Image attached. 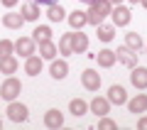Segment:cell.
I'll return each instance as SVG.
<instances>
[{
  "label": "cell",
  "mask_w": 147,
  "mask_h": 130,
  "mask_svg": "<svg viewBox=\"0 0 147 130\" xmlns=\"http://www.w3.org/2000/svg\"><path fill=\"white\" fill-rule=\"evenodd\" d=\"M110 10H113V5H110L108 0H93V3H88V10H86V15H88V25L98 27L100 22L110 15Z\"/></svg>",
  "instance_id": "1"
},
{
  "label": "cell",
  "mask_w": 147,
  "mask_h": 130,
  "mask_svg": "<svg viewBox=\"0 0 147 130\" xmlns=\"http://www.w3.org/2000/svg\"><path fill=\"white\" fill-rule=\"evenodd\" d=\"M20 91H22L20 79L7 76L5 81H3V86H0V98H5V101H15L17 96H20Z\"/></svg>",
  "instance_id": "2"
},
{
  "label": "cell",
  "mask_w": 147,
  "mask_h": 130,
  "mask_svg": "<svg viewBox=\"0 0 147 130\" xmlns=\"http://www.w3.org/2000/svg\"><path fill=\"white\" fill-rule=\"evenodd\" d=\"M110 17H113V25H115V27H125V25H130V20H132L130 10H127L125 5H113Z\"/></svg>",
  "instance_id": "3"
},
{
  "label": "cell",
  "mask_w": 147,
  "mask_h": 130,
  "mask_svg": "<svg viewBox=\"0 0 147 130\" xmlns=\"http://www.w3.org/2000/svg\"><path fill=\"white\" fill-rule=\"evenodd\" d=\"M81 83H84L86 91H98L100 89V74L96 71V69H86V71L81 74Z\"/></svg>",
  "instance_id": "4"
},
{
  "label": "cell",
  "mask_w": 147,
  "mask_h": 130,
  "mask_svg": "<svg viewBox=\"0 0 147 130\" xmlns=\"http://www.w3.org/2000/svg\"><path fill=\"white\" fill-rule=\"evenodd\" d=\"M7 115H10V120H12V123H22V120H27L30 110H27V106H25V103L10 101V106H7Z\"/></svg>",
  "instance_id": "5"
},
{
  "label": "cell",
  "mask_w": 147,
  "mask_h": 130,
  "mask_svg": "<svg viewBox=\"0 0 147 130\" xmlns=\"http://www.w3.org/2000/svg\"><path fill=\"white\" fill-rule=\"evenodd\" d=\"M34 49H37V42L32 39V37H20V39L15 42V52L20 54V57H32L34 54Z\"/></svg>",
  "instance_id": "6"
},
{
  "label": "cell",
  "mask_w": 147,
  "mask_h": 130,
  "mask_svg": "<svg viewBox=\"0 0 147 130\" xmlns=\"http://www.w3.org/2000/svg\"><path fill=\"white\" fill-rule=\"evenodd\" d=\"M115 59L120 64H125V66H137V52L135 49H130V47H118V52H115Z\"/></svg>",
  "instance_id": "7"
},
{
  "label": "cell",
  "mask_w": 147,
  "mask_h": 130,
  "mask_svg": "<svg viewBox=\"0 0 147 130\" xmlns=\"http://www.w3.org/2000/svg\"><path fill=\"white\" fill-rule=\"evenodd\" d=\"M86 49H88V37H86L81 30L71 32V52L74 54H84Z\"/></svg>",
  "instance_id": "8"
},
{
  "label": "cell",
  "mask_w": 147,
  "mask_h": 130,
  "mask_svg": "<svg viewBox=\"0 0 147 130\" xmlns=\"http://www.w3.org/2000/svg\"><path fill=\"white\" fill-rule=\"evenodd\" d=\"M108 101H110V103H115V106L127 103V93H125V89H123L120 83H113V86L108 89Z\"/></svg>",
  "instance_id": "9"
},
{
  "label": "cell",
  "mask_w": 147,
  "mask_h": 130,
  "mask_svg": "<svg viewBox=\"0 0 147 130\" xmlns=\"http://www.w3.org/2000/svg\"><path fill=\"white\" fill-rule=\"evenodd\" d=\"M130 81L135 89H147V69L145 66H132V74H130Z\"/></svg>",
  "instance_id": "10"
},
{
  "label": "cell",
  "mask_w": 147,
  "mask_h": 130,
  "mask_svg": "<svg viewBox=\"0 0 147 130\" xmlns=\"http://www.w3.org/2000/svg\"><path fill=\"white\" fill-rule=\"evenodd\" d=\"M49 74H52V79L61 81V79H66V74H69V64L64 62V59H52V66H49Z\"/></svg>",
  "instance_id": "11"
},
{
  "label": "cell",
  "mask_w": 147,
  "mask_h": 130,
  "mask_svg": "<svg viewBox=\"0 0 147 130\" xmlns=\"http://www.w3.org/2000/svg\"><path fill=\"white\" fill-rule=\"evenodd\" d=\"M44 125L47 128H61L64 125V115L59 108H49L47 113H44Z\"/></svg>",
  "instance_id": "12"
},
{
  "label": "cell",
  "mask_w": 147,
  "mask_h": 130,
  "mask_svg": "<svg viewBox=\"0 0 147 130\" xmlns=\"http://www.w3.org/2000/svg\"><path fill=\"white\" fill-rule=\"evenodd\" d=\"M88 108L100 118V115H108V113H110V101H108V98H100V96H96V98L88 103Z\"/></svg>",
  "instance_id": "13"
},
{
  "label": "cell",
  "mask_w": 147,
  "mask_h": 130,
  "mask_svg": "<svg viewBox=\"0 0 147 130\" xmlns=\"http://www.w3.org/2000/svg\"><path fill=\"white\" fill-rule=\"evenodd\" d=\"M66 20H69V25H71V30H81V27L88 25V15H86L84 10H74Z\"/></svg>",
  "instance_id": "14"
},
{
  "label": "cell",
  "mask_w": 147,
  "mask_h": 130,
  "mask_svg": "<svg viewBox=\"0 0 147 130\" xmlns=\"http://www.w3.org/2000/svg\"><path fill=\"white\" fill-rule=\"evenodd\" d=\"M57 54H59V47L54 44L52 39H47V42H39V57L42 59H57Z\"/></svg>",
  "instance_id": "15"
},
{
  "label": "cell",
  "mask_w": 147,
  "mask_h": 130,
  "mask_svg": "<svg viewBox=\"0 0 147 130\" xmlns=\"http://www.w3.org/2000/svg\"><path fill=\"white\" fill-rule=\"evenodd\" d=\"M3 25L7 27V30H20L22 25H25V17H22V12L17 15V12H5L3 15Z\"/></svg>",
  "instance_id": "16"
},
{
  "label": "cell",
  "mask_w": 147,
  "mask_h": 130,
  "mask_svg": "<svg viewBox=\"0 0 147 130\" xmlns=\"http://www.w3.org/2000/svg\"><path fill=\"white\" fill-rule=\"evenodd\" d=\"M127 108H130V113H145L147 110V93H137L135 98H130Z\"/></svg>",
  "instance_id": "17"
},
{
  "label": "cell",
  "mask_w": 147,
  "mask_h": 130,
  "mask_svg": "<svg viewBox=\"0 0 147 130\" xmlns=\"http://www.w3.org/2000/svg\"><path fill=\"white\" fill-rule=\"evenodd\" d=\"M96 59H98V66H103V69H110L113 64L118 62V59H115V52H113V49H100V52L96 54Z\"/></svg>",
  "instance_id": "18"
},
{
  "label": "cell",
  "mask_w": 147,
  "mask_h": 130,
  "mask_svg": "<svg viewBox=\"0 0 147 130\" xmlns=\"http://www.w3.org/2000/svg\"><path fill=\"white\" fill-rule=\"evenodd\" d=\"M22 17H25V22H34L37 17H39V5H37L34 0H30V3H25L22 5Z\"/></svg>",
  "instance_id": "19"
},
{
  "label": "cell",
  "mask_w": 147,
  "mask_h": 130,
  "mask_svg": "<svg viewBox=\"0 0 147 130\" xmlns=\"http://www.w3.org/2000/svg\"><path fill=\"white\" fill-rule=\"evenodd\" d=\"M25 71L30 74V76H37V74L42 71V57H37V54L27 57V62H25Z\"/></svg>",
  "instance_id": "20"
},
{
  "label": "cell",
  "mask_w": 147,
  "mask_h": 130,
  "mask_svg": "<svg viewBox=\"0 0 147 130\" xmlns=\"http://www.w3.org/2000/svg\"><path fill=\"white\" fill-rule=\"evenodd\" d=\"M17 66H20V64H17V59L12 57H3L0 59V74H7V76H10V74H15L17 71Z\"/></svg>",
  "instance_id": "21"
},
{
  "label": "cell",
  "mask_w": 147,
  "mask_h": 130,
  "mask_svg": "<svg viewBox=\"0 0 147 130\" xmlns=\"http://www.w3.org/2000/svg\"><path fill=\"white\" fill-rule=\"evenodd\" d=\"M47 17H49V22H61L64 17H66V12H64L61 5H57V3H49V7H47Z\"/></svg>",
  "instance_id": "22"
},
{
  "label": "cell",
  "mask_w": 147,
  "mask_h": 130,
  "mask_svg": "<svg viewBox=\"0 0 147 130\" xmlns=\"http://www.w3.org/2000/svg\"><path fill=\"white\" fill-rule=\"evenodd\" d=\"M32 39L39 44V42H47V39H52V27L49 25H39V27H34V32H32Z\"/></svg>",
  "instance_id": "23"
},
{
  "label": "cell",
  "mask_w": 147,
  "mask_h": 130,
  "mask_svg": "<svg viewBox=\"0 0 147 130\" xmlns=\"http://www.w3.org/2000/svg\"><path fill=\"white\" fill-rule=\"evenodd\" d=\"M125 47L135 49V52H140L142 47H145V42H142V37L137 35V32H127L125 35Z\"/></svg>",
  "instance_id": "24"
},
{
  "label": "cell",
  "mask_w": 147,
  "mask_h": 130,
  "mask_svg": "<svg viewBox=\"0 0 147 130\" xmlns=\"http://www.w3.org/2000/svg\"><path fill=\"white\" fill-rule=\"evenodd\" d=\"M113 37H115V25H103L100 22L98 25V39L100 42H113Z\"/></svg>",
  "instance_id": "25"
},
{
  "label": "cell",
  "mask_w": 147,
  "mask_h": 130,
  "mask_svg": "<svg viewBox=\"0 0 147 130\" xmlns=\"http://www.w3.org/2000/svg\"><path fill=\"white\" fill-rule=\"evenodd\" d=\"M69 110H71L76 118H79V115H86V113H88V103L81 101V98H74L71 103H69Z\"/></svg>",
  "instance_id": "26"
},
{
  "label": "cell",
  "mask_w": 147,
  "mask_h": 130,
  "mask_svg": "<svg viewBox=\"0 0 147 130\" xmlns=\"http://www.w3.org/2000/svg\"><path fill=\"white\" fill-rule=\"evenodd\" d=\"M59 54H74L71 52V32L61 35V39H59Z\"/></svg>",
  "instance_id": "27"
},
{
  "label": "cell",
  "mask_w": 147,
  "mask_h": 130,
  "mask_svg": "<svg viewBox=\"0 0 147 130\" xmlns=\"http://www.w3.org/2000/svg\"><path fill=\"white\" fill-rule=\"evenodd\" d=\"M12 52H15V42H10V39H0V59H3V57H10Z\"/></svg>",
  "instance_id": "28"
},
{
  "label": "cell",
  "mask_w": 147,
  "mask_h": 130,
  "mask_svg": "<svg viewBox=\"0 0 147 130\" xmlns=\"http://www.w3.org/2000/svg\"><path fill=\"white\" fill-rule=\"evenodd\" d=\"M98 128H100V130H115V128H118V123H115V120H110L108 115H100Z\"/></svg>",
  "instance_id": "29"
},
{
  "label": "cell",
  "mask_w": 147,
  "mask_h": 130,
  "mask_svg": "<svg viewBox=\"0 0 147 130\" xmlns=\"http://www.w3.org/2000/svg\"><path fill=\"white\" fill-rule=\"evenodd\" d=\"M137 128H140V130H147V115H145V118H140V120H137Z\"/></svg>",
  "instance_id": "30"
},
{
  "label": "cell",
  "mask_w": 147,
  "mask_h": 130,
  "mask_svg": "<svg viewBox=\"0 0 147 130\" xmlns=\"http://www.w3.org/2000/svg\"><path fill=\"white\" fill-rule=\"evenodd\" d=\"M0 3H3V5H5V7H15L17 3H20V0H0Z\"/></svg>",
  "instance_id": "31"
},
{
  "label": "cell",
  "mask_w": 147,
  "mask_h": 130,
  "mask_svg": "<svg viewBox=\"0 0 147 130\" xmlns=\"http://www.w3.org/2000/svg\"><path fill=\"white\" fill-rule=\"evenodd\" d=\"M108 3H110V5H120L123 0H108Z\"/></svg>",
  "instance_id": "32"
},
{
  "label": "cell",
  "mask_w": 147,
  "mask_h": 130,
  "mask_svg": "<svg viewBox=\"0 0 147 130\" xmlns=\"http://www.w3.org/2000/svg\"><path fill=\"white\" fill-rule=\"evenodd\" d=\"M34 3H37V5H39V3H47V5H49V3H52V0H34Z\"/></svg>",
  "instance_id": "33"
},
{
  "label": "cell",
  "mask_w": 147,
  "mask_h": 130,
  "mask_svg": "<svg viewBox=\"0 0 147 130\" xmlns=\"http://www.w3.org/2000/svg\"><path fill=\"white\" fill-rule=\"evenodd\" d=\"M140 3H142V7H145V10H147V0H140Z\"/></svg>",
  "instance_id": "34"
},
{
  "label": "cell",
  "mask_w": 147,
  "mask_h": 130,
  "mask_svg": "<svg viewBox=\"0 0 147 130\" xmlns=\"http://www.w3.org/2000/svg\"><path fill=\"white\" fill-rule=\"evenodd\" d=\"M127 3H132V5H137V3H140V0H127Z\"/></svg>",
  "instance_id": "35"
},
{
  "label": "cell",
  "mask_w": 147,
  "mask_h": 130,
  "mask_svg": "<svg viewBox=\"0 0 147 130\" xmlns=\"http://www.w3.org/2000/svg\"><path fill=\"white\" fill-rule=\"evenodd\" d=\"M0 128H3V120H0Z\"/></svg>",
  "instance_id": "36"
},
{
  "label": "cell",
  "mask_w": 147,
  "mask_h": 130,
  "mask_svg": "<svg viewBox=\"0 0 147 130\" xmlns=\"http://www.w3.org/2000/svg\"><path fill=\"white\" fill-rule=\"evenodd\" d=\"M145 52H147V44H145Z\"/></svg>",
  "instance_id": "37"
}]
</instances>
